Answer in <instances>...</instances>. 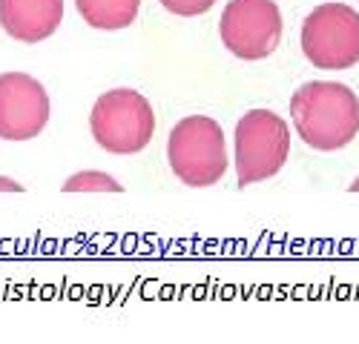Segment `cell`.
<instances>
[{"mask_svg": "<svg viewBox=\"0 0 359 344\" xmlns=\"http://www.w3.org/2000/svg\"><path fill=\"white\" fill-rule=\"evenodd\" d=\"M290 118L311 150L337 152L359 132V98L345 83L311 80L293 92Z\"/></svg>", "mask_w": 359, "mask_h": 344, "instance_id": "6da1fadb", "label": "cell"}, {"mask_svg": "<svg viewBox=\"0 0 359 344\" xmlns=\"http://www.w3.org/2000/svg\"><path fill=\"white\" fill-rule=\"evenodd\" d=\"M172 175L187 187H213L227 172V147L222 127L207 115L178 121L167 138Z\"/></svg>", "mask_w": 359, "mask_h": 344, "instance_id": "7a4b0ae2", "label": "cell"}, {"mask_svg": "<svg viewBox=\"0 0 359 344\" xmlns=\"http://www.w3.org/2000/svg\"><path fill=\"white\" fill-rule=\"evenodd\" d=\"M89 129L104 152L135 155L153 141L156 112L135 89H109L95 101Z\"/></svg>", "mask_w": 359, "mask_h": 344, "instance_id": "3957f363", "label": "cell"}, {"mask_svg": "<svg viewBox=\"0 0 359 344\" xmlns=\"http://www.w3.org/2000/svg\"><path fill=\"white\" fill-rule=\"evenodd\" d=\"M290 155V129L271 109H250L236 124V172L238 187L279 175Z\"/></svg>", "mask_w": 359, "mask_h": 344, "instance_id": "277c9868", "label": "cell"}, {"mask_svg": "<svg viewBox=\"0 0 359 344\" xmlns=\"http://www.w3.org/2000/svg\"><path fill=\"white\" fill-rule=\"evenodd\" d=\"M302 52L316 69L359 64V15L345 3H322L302 23Z\"/></svg>", "mask_w": 359, "mask_h": 344, "instance_id": "5b68a950", "label": "cell"}, {"mask_svg": "<svg viewBox=\"0 0 359 344\" xmlns=\"http://www.w3.org/2000/svg\"><path fill=\"white\" fill-rule=\"evenodd\" d=\"M219 35L238 61H264L282 41V15L273 0H230L219 20Z\"/></svg>", "mask_w": 359, "mask_h": 344, "instance_id": "8992f818", "label": "cell"}, {"mask_svg": "<svg viewBox=\"0 0 359 344\" xmlns=\"http://www.w3.org/2000/svg\"><path fill=\"white\" fill-rule=\"evenodd\" d=\"M49 95L43 83L26 72L0 75V138L32 141L49 124Z\"/></svg>", "mask_w": 359, "mask_h": 344, "instance_id": "52a82bcc", "label": "cell"}, {"mask_svg": "<svg viewBox=\"0 0 359 344\" xmlns=\"http://www.w3.org/2000/svg\"><path fill=\"white\" fill-rule=\"evenodd\" d=\"M64 0H0V26L20 43H41L57 32Z\"/></svg>", "mask_w": 359, "mask_h": 344, "instance_id": "ba28073f", "label": "cell"}, {"mask_svg": "<svg viewBox=\"0 0 359 344\" xmlns=\"http://www.w3.org/2000/svg\"><path fill=\"white\" fill-rule=\"evenodd\" d=\"M78 15L93 26L104 29V32H118L127 29L141 9V0H75Z\"/></svg>", "mask_w": 359, "mask_h": 344, "instance_id": "9c48e42d", "label": "cell"}, {"mask_svg": "<svg viewBox=\"0 0 359 344\" xmlns=\"http://www.w3.org/2000/svg\"><path fill=\"white\" fill-rule=\"evenodd\" d=\"M124 187L118 184L112 175L98 169H89V172H75V175L67 178L64 192H121Z\"/></svg>", "mask_w": 359, "mask_h": 344, "instance_id": "30bf717a", "label": "cell"}, {"mask_svg": "<svg viewBox=\"0 0 359 344\" xmlns=\"http://www.w3.org/2000/svg\"><path fill=\"white\" fill-rule=\"evenodd\" d=\"M158 3L178 17H198L204 12H210L216 0H158Z\"/></svg>", "mask_w": 359, "mask_h": 344, "instance_id": "8fae6325", "label": "cell"}, {"mask_svg": "<svg viewBox=\"0 0 359 344\" xmlns=\"http://www.w3.org/2000/svg\"><path fill=\"white\" fill-rule=\"evenodd\" d=\"M0 192H23V184L12 181V178H4L0 175Z\"/></svg>", "mask_w": 359, "mask_h": 344, "instance_id": "7c38bea8", "label": "cell"}, {"mask_svg": "<svg viewBox=\"0 0 359 344\" xmlns=\"http://www.w3.org/2000/svg\"><path fill=\"white\" fill-rule=\"evenodd\" d=\"M351 192H359V178H356V181L351 184Z\"/></svg>", "mask_w": 359, "mask_h": 344, "instance_id": "4fadbf2b", "label": "cell"}]
</instances>
